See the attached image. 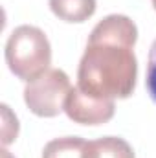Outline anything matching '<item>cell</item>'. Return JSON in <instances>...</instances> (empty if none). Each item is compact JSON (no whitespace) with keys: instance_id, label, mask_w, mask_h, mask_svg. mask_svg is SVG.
Instances as JSON below:
<instances>
[{"instance_id":"52a82bcc","label":"cell","mask_w":156,"mask_h":158,"mask_svg":"<svg viewBox=\"0 0 156 158\" xmlns=\"http://www.w3.org/2000/svg\"><path fill=\"white\" fill-rule=\"evenodd\" d=\"M86 140L79 136H63L48 142L42 149V158H83Z\"/></svg>"},{"instance_id":"ba28073f","label":"cell","mask_w":156,"mask_h":158,"mask_svg":"<svg viewBox=\"0 0 156 158\" xmlns=\"http://www.w3.org/2000/svg\"><path fill=\"white\" fill-rule=\"evenodd\" d=\"M2 121H4V125H2V143L9 145L18 136V119H17V116L11 114L7 105H2Z\"/></svg>"},{"instance_id":"7a4b0ae2","label":"cell","mask_w":156,"mask_h":158,"mask_svg":"<svg viewBox=\"0 0 156 158\" xmlns=\"http://www.w3.org/2000/svg\"><path fill=\"white\" fill-rule=\"evenodd\" d=\"M4 53L11 74L26 83L48 72L51 64V46L46 33L30 24H22L11 31Z\"/></svg>"},{"instance_id":"6da1fadb","label":"cell","mask_w":156,"mask_h":158,"mask_svg":"<svg viewBox=\"0 0 156 158\" xmlns=\"http://www.w3.org/2000/svg\"><path fill=\"white\" fill-rule=\"evenodd\" d=\"M136 24L125 15H109L92 30L79 61L77 86L97 99H127L138 77Z\"/></svg>"},{"instance_id":"8fae6325","label":"cell","mask_w":156,"mask_h":158,"mask_svg":"<svg viewBox=\"0 0 156 158\" xmlns=\"http://www.w3.org/2000/svg\"><path fill=\"white\" fill-rule=\"evenodd\" d=\"M153 6H154V9H156V0H153Z\"/></svg>"},{"instance_id":"5b68a950","label":"cell","mask_w":156,"mask_h":158,"mask_svg":"<svg viewBox=\"0 0 156 158\" xmlns=\"http://www.w3.org/2000/svg\"><path fill=\"white\" fill-rule=\"evenodd\" d=\"M51 13L70 24H81L96 13V0H48Z\"/></svg>"},{"instance_id":"8992f818","label":"cell","mask_w":156,"mask_h":158,"mask_svg":"<svg viewBox=\"0 0 156 158\" xmlns=\"http://www.w3.org/2000/svg\"><path fill=\"white\" fill-rule=\"evenodd\" d=\"M83 158H136L129 142L117 136H105L86 142Z\"/></svg>"},{"instance_id":"9c48e42d","label":"cell","mask_w":156,"mask_h":158,"mask_svg":"<svg viewBox=\"0 0 156 158\" xmlns=\"http://www.w3.org/2000/svg\"><path fill=\"white\" fill-rule=\"evenodd\" d=\"M147 92L151 96V99L156 103V39L151 44V52H149V61H147Z\"/></svg>"},{"instance_id":"30bf717a","label":"cell","mask_w":156,"mask_h":158,"mask_svg":"<svg viewBox=\"0 0 156 158\" xmlns=\"http://www.w3.org/2000/svg\"><path fill=\"white\" fill-rule=\"evenodd\" d=\"M2 158H13L9 155V151H6V149H2Z\"/></svg>"},{"instance_id":"277c9868","label":"cell","mask_w":156,"mask_h":158,"mask_svg":"<svg viewBox=\"0 0 156 158\" xmlns=\"http://www.w3.org/2000/svg\"><path fill=\"white\" fill-rule=\"evenodd\" d=\"M64 112L74 123L79 125H103L114 118L116 105L112 99H97L84 94L76 85L66 98Z\"/></svg>"},{"instance_id":"3957f363","label":"cell","mask_w":156,"mask_h":158,"mask_svg":"<svg viewBox=\"0 0 156 158\" xmlns=\"http://www.w3.org/2000/svg\"><path fill=\"white\" fill-rule=\"evenodd\" d=\"M72 90L70 77L59 68H50L24 88L28 109L39 118H55L64 110L66 98Z\"/></svg>"}]
</instances>
